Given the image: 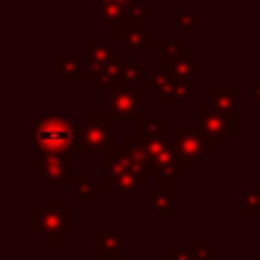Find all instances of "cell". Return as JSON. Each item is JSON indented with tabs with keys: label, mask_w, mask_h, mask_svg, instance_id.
Returning <instances> with one entry per match:
<instances>
[{
	"label": "cell",
	"mask_w": 260,
	"mask_h": 260,
	"mask_svg": "<svg viewBox=\"0 0 260 260\" xmlns=\"http://www.w3.org/2000/svg\"><path fill=\"white\" fill-rule=\"evenodd\" d=\"M32 151L46 155H73L80 148V128L64 112H35L30 117Z\"/></svg>",
	"instance_id": "6da1fadb"
},
{
	"label": "cell",
	"mask_w": 260,
	"mask_h": 260,
	"mask_svg": "<svg viewBox=\"0 0 260 260\" xmlns=\"http://www.w3.org/2000/svg\"><path fill=\"white\" fill-rule=\"evenodd\" d=\"M30 233L44 249H62L73 235V208L64 206L62 197H44L30 210Z\"/></svg>",
	"instance_id": "7a4b0ae2"
},
{
	"label": "cell",
	"mask_w": 260,
	"mask_h": 260,
	"mask_svg": "<svg viewBox=\"0 0 260 260\" xmlns=\"http://www.w3.org/2000/svg\"><path fill=\"white\" fill-rule=\"evenodd\" d=\"M103 199L110 197H146L148 192V178L144 174H139L133 167L130 157L123 151L121 142L114 144V148L103 155Z\"/></svg>",
	"instance_id": "3957f363"
},
{
	"label": "cell",
	"mask_w": 260,
	"mask_h": 260,
	"mask_svg": "<svg viewBox=\"0 0 260 260\" xmlns=\"http://www.w3.org/2000/svg\"><path fill=\"white\" fill-rule=\"evenodd\" d=\"M114 119L108 112H85L78 123L80 128V148L78 157L105 155L114 148Z\"/></svg>",
	"instance_id": "277c9868"
},
{
	"label": "cell",
	"mask_w": 260,
	"mask_h": 260,
	"mask_svg": "<svg viewBox=\"0 0 260 260\" xmlns=\"http://www.w3.org/2000/svg\"><path fill=\"white\" fill-rule=\"evenodd\" d=\"M139 89L144 94H153L157 103H194L197 105V82L192 80H183L176 78L171 73H162L157 69H153L148 73L146 82Z\"/></svg>",
	"instance_id": "5b68a950"
},
{
	"label": "cell",
	"mask_w": 260,
	"mask_h": 260,
	"mask_svg": "<svg viewBox=\"0 0 260 260\" xmlns=\"http://www.w3.org/2000/svg\"><path fill=\"white\" fill-rule=\"evenodd\" d=\"M105 112L114 123H137L146 114V94L139 87L117 85L105 94Z\"/></svg>",
	"instance_id": "8992f818"
},
{
	"label": "cell",
	"mask_w": 260,
	"mask_h": 260,
	"mask_svg": "<svg viewBox=\"0 0 260 260\" xmlns=\"http://www.w3.org/2000/svg\"><path fill=\"white\" fill-rule=\"evenodd\" d=\"M174 135H176V146H178L180 155H183V160L187 165L206 167L210 162V157H215L219 153V146L215 142H210L199 130L197 123H178Z\"/></svg>",
	"instance_id": "52a82bcc"
},
{
	"label": "cell",
	"mask_w": 260,
	"mask_h": 260,
	"mask_svg": "<svg viewBox=\"0 0 260 260\" xmlns=\"http://www.w3.org/2000/svg\"><path fill=\"white\" fill-rule=\"evenodd\" d=\"M139 142H142V139H139ZM142 144H144V148L153 155V160H155V171H157L155 178L167 176V178L178 180L187 174L189 165L183 160L178 146H176V135L174 133H169L165 139H153V142H142Z\"/></svg>",
	"instance_id": "ba28073f"
},
{
	"label": "cell",
	"mask_w": 260,
	"mask_h": 260,
	"mask_svg": "<svg viewBox=\"0 0 260 260\" xmlns=\"http://www.w3.org/2000/svg\"><path fill=\"white\" fill-rule=\"evenodd\" d=\"M71 162L73 155H46V153H35L30 155V171L35 178L41 180L44 187H71Z\"/></svg>",
	"instance_id": "9c48e42d"
},
{
	"label": "cell",
	"mask_w": 260,
	"mask_h": 260,
	"mask_svg": "<svg viewBox=\"0 0 260 260\" xmlns=\"http://www.w3.org/2000/svg\"><path fill=\"white\" fill-rule=\"evenodd\" d=\"M50 71L57 73L62 82H89L96 76V67L82 50H55L50 55Z\"/></svg>",
	"instance_id": "30bf717a"
},
{
	"label": "cell",
	"mask_w": 260,
	"mask_h": 260,
	"mask_svg": "<svg viewBox=\"0 0 260 260\" xmlns=\"http://www.w3.org/2000/svg\"><path fill=\"white\" fill-rule=\"evenodd\" d=\"M176 185L178 180L176 178H167V176H160L151 183L146 197H144V217L153 219V217H169L174 219L176 217Z\"/></svg>",
	"instance_id": "8fae6325"
},
{
	"label": "cell",
	"mask_w": 260,
	"mask_h": 260,
	"mask_svg": "<svg viewBox=\"0 0 260 260\" xmlns=\"http://www.w3.org/2000/svg\"><path fill=\"white\" fill-rule=\"evenodd\" d=\"M114 44H121L123 50H137V53H155L157 44V32L148 30L146 23H133L121 21V25L114 30L112 35Z\"/></svg>",
	"instance_id": "7c38bea8"
},
{
	"label": "cell",
	"mask_w": 260,
	"mask_h": 260,
	"mask_svg": "<svg viewBox=\"0 0 260 260\" xmlns=\"http://www.w3.org/2000/svg\"><path fill=\"white\" fill-rule=\"evenodd\" d=\"M206 91L210 103L224 114L233 126V135L240 133V85L238 82H208Z\"/></svg>",
	"instance_id": "4fadbf2b"
},
{
	"label": "cell",
	"mask_w": 260,
	"mask_h": 260,
	"mask_svg": "<svg viewBox=\"0 0 260 260\" xmlns=\"http://www.w3.org/2000/svg\"><path fill=\"white\" fill-rule=\"evenodd\" d=\"M197 126L210 142H215L217 146L229 144L231 135H233L231 121L210 103V101H208V103H197Z\"/></svg>",
	"instance_id": "5bb4252c"
},
{
	"label": "cell",
	"mask_w": 260,
	"mask_h": 260,
	"mask_svg": "<svg viewBox=\"0 0 260 260\" xmlns=\"http://www.w3.org/2000/svg\"><path fill=\"white\" fill-rule=\"evenodd\" d=\"M91 242H94V256L108 260L126 258V229L123 226H114V229L94 226L91 229Z\"/></svg>",
	"instance_id": "9a60e30c"
},
{
	"label": "cell",
	"mask_w": 260,
	"mask_h": 260,
	"mask_svg": "<svg viewBox=\"0 0 260 260\" xmlns=\"http://www.w3.org/2000/svg\"><path fill=\"white\" fill-rule=\"evenodd\" d=\"M126 62H128L126 50H117V55L110 62H105L103 67L96 69V76L91 80V89L96 94H108L117 85H121V73H123V64Z\"/></svg>",
	"instance_id": "2e32d148"
},
{
	"label": "cell",
	"mask_w": 260,
	"mask_h": 260,
	"mask_svg": "<svg viewBox=\"0 0 260 260\" xmlns=\"http://www.w3.org/2000/svg\"><path fill=\"white\" fill-rule=\"evenodd\" d=\"M123 21V3L121 0H94L91 25L96 32H114Z\"/></svg>",
	"instance_id": "e0dca14e"
},
{
	"label": "cell",
	"mask_w": 260,
	"mask_h": 260,
	"mask_svg": "<svg viewBox=\"0 0 260 260\" xmlns=\"http://www.w3.org/2000/svg\"><path fill=\"white\" fill-rule=\"evenodd\" d=\"M121 146L123 151H126V155L130 157V162H133V167L139 171V174H144L146 178H155L157 171H155V160H153V155L144 148V144L139 142V137L135 133H126L121 139Z\"/></svg>",
	"instance_id": "ac0fdd59"
},
{
	"label": "cell",
	"mask_w": 260,
	"mask_h": 260,
	"mask_svg": "<svg viewBox=\"0 0 260 260\" xmlns=\"http://www.w3.org/2000/svg\"><path fill=\"white\" fill-rule=\"evenodd\" d=\"M219 256L217 249L210 247L208 238H187L185 247H169L165 260H215Z\"/></svg>",
	"instance_id": "d6986e66"
},
{
	"label": "cell",
	"mask_w": 260,
	"mask_h": 260,
	"mask_svg": "<svg viewBox=\"0 0 260 260\" xmlns=\"http://www.w3.org/2000/svg\"><path fill=\"white\" fill-rule=\"evenodd\" d=\"M187 41L185 39H165L155 48V69L162 73H169L171 67L187 53Z\"/></svg>",
	"instance_id": "ffe728a7"
},
{
	"label": "cell",
	"mask_w": 260,
	"mask_h": 260,
	"mask_svg": "<svg viewBox=\"0 0 260 260\" xmlns=\"http://www.w3.org/2000/svg\"><path fill=\"white\" fill-rule=\"evenodd\" d=\"M135 135H137L142 142L165 139L167 135H169V130H167V114L165 112H146L135 123Z\"/></svg>",
	"instance_id": "44dd1931"
},
{
	"label": "cell",
	"mask_w": 260,
	"mask_h": 260,
	"mask_svg": "<svg viewBox=\"0 0 260 260\" xmlns=\"http://www.w3.org/2000/svg\"><path fill=\"white\" fill-rule=\"evenodd\" d=\"M82 53L99 69L117 55V44H114V39H85L82 41Z\"/></svg>",
	"instance_id": "7402d4cb"
},
{
	"label": "cell",
	"mask_w": 260,
	"mask_h": 260,
	"mask_svg": "<svg viewBox=\"0 0 260 260\" xmlns=\"http://www.w3.org/2000/svg\"><path fill=\"white\" fill-rule=\"evenodd\" d=\"M240 197V208L238 215L244 219H251V217L260 215V185H242L238 189Z\"/></svg>",
	"instance_id": "603a6c76"
},
{
	"label": "cell",
	"mask_w": 260,
	"mask_h": 260,
	"mask_svg": "<svg viewBox=\"0 0 260 260\" xmlns=\"http://www.w3.org/2000/svg\"><path fill=\"white\" fill-rule=\"evenodd\" d=\"M71 189H73V197L80 199L85 208H91L96 199L103 197V187H101V185H96L91 178H85V176H73Z\"/></svg>",
	"instance_id": "cb8c5ba5"
},
{
	"label": "cell",
	"mask_w": 260,
	"mask_h": 260,
	"mask_svg": "<svg viewBox=\"0 0 260 260\" xmlns=\"http://www.w3.org/2000/svg\"><path fill=\"white\" fill-rule=\"evenodd\" d=\"M148 67L146 62L142 59H128L123 64V73H121V85H128V87H142L148 78Z\"/></svg>",
	"instance_id": "d4e9b609"
},
{
	"label": "cell",
	"mask_w": 260,
	"mask_h": 260,
	"mask_svg": "<svg viewBox=\"0 0 260 260\" xmlns=\"http://www.w3.org/2000/svg\"><path fill=\"white\" fill-rule=\"evenodd\" d=\"M197 71H199V55L194 53V50H187V53L171 67L169 73L176 78H183V80L197 82Z\"/></svg>",
	"instance_id": "484cf974"
},
{
	"label": "cell",
	"mask_w": 260,
	"mask_h": 260,
	"mask_svg": "<svg viewBox=\"0 0 260 260\" xmlns=\"http://www.w3.org/2000/svg\"><path fill=\"white\" fill-rule=\"evenodd\" d=\"M157 12L153 7H148L144 0H135V3L123 5V21H133V23H146V21H155Z\"/></svg>",
	"instance_id": "4316f807"
},
{
	"label": "cell",
	"mask_w": 260,
	"mask_h": 260,
	"mask_svg": "<svg viewBox=\"0 0 260 260\" xmlns=\"http://www.w3.org/2000/svg\"><path fill=\"white\" fill-rule=\"evenodd\" d=\"M176 25H178V30L183 32H189V30H197L199 25V12L197 9H178L176 12Z\"/></svg>",
	"instance_id": "83f0119b"
},
{
	"label": "cell",
	"mask_w": 260,
	"mask_h": 260,
	"mask_svg": "<svg viewBox=\"0 0 260 260\" xmlns=\"http://www.w3.org/2000/svg\"><path fill=\"white\" fill-rule=\"evenodd\" d=\"M249 96H251L253 103H258V105H260V80L251 85V89H249Z\"/></svg>",
	"instance_id": "f1b7e54d"
},
{
	"label": "cell",
	"mask_w": 260,
	"mask_h": 260,
	"mask_svg": "<svg viewBox=\"0 0 260 260\" xmlns=\"http://www.w3.org/2000/svg\"><path fill=\"white\" fill-rule=\"evenodd\" d=\"M85 260H108V258H101V256H89V258H85Z\"/></svg>",
	"instance_id": "f546056e"
},
{
	"label": "cell",
	"mask_w": 260,
	"mask_h": 260,
	"mask_svg": "<svg viewBox=\"0 0 260 260\" xmlns=\"http://www.w3.org/2000/svg\"><path fill=\"white\" fill-rule=\"evenodd\" d=\"M121 3H123V5H128V3H135V0H121Z\"/></svg>",
	"instance_id": "4dcf8cb0"
},
{
	"label": "cell",
	"mask_w": 260,
	"mask_h": 260,
	"mask_svg": "<svg viewBox=\"0 0 260 260\" xmlns=\"http://www.w3.org/2000/svg\"><path fill=\"white\" fill-rule=\"evenodd\" d=\"M244 260H258V258H244Z\"/></svg>",
	"instance_id": "1f68e13d"
},
{
	"label": "cell",
	"mask_w": 260,
	"mask_h": 260,
	"mask_svg": "<svg viewBox=\"0 0 260 260\" xmlns=\"http://www.w3.org/2000/svg\"><path fill=\"white\" fill-rule=\"evenodd\" d=\"M146 260H155V258H146Z\"/></svg>",
	"instance_id": "d6a6232c"
}]
</instances>
